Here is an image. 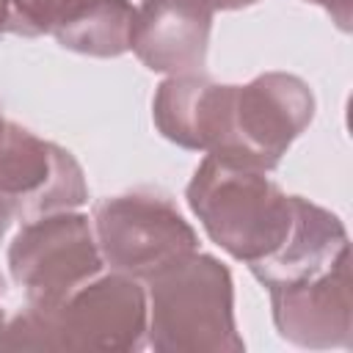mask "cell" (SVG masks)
<instances>
[{
	"instance_id": "cell-1",
	"label": "cell",
	"mask_w": 353,
	"mask_h": 353,
	"mask_svg": "<svg viewBox=\"0 0 353 353\" xmlns=\"http://www.w3.org/2000/svg\"><path fill=\"white\" fill-rule=\"evenodd\" d=\"M152 119L182 149L273 171L314 119V94L290 72H265L245 85H221L201 72L174 74L157 85Z\"/></svg>"
},
{
	"instance_id": "cell-2",
	"label": "cell",
	"mask_w": 353,
	"mask_h": 353,
	"mask_svg": "<svg viewBox=\"0 0 353 353\" xmlns=\"http://www.w3.org/2000/svg\"><path fill=\"white\" fill-rule=\"evenodd\" d=\"M256 165L204 154L185 199L212 243L254 270L279 256L298 221V196H287Z\"/></svg>"
},
{
	"instance_id": "cell-3",
	"label": "cell",
	"mask_w": 353,
	"mask_h": 353,
	"mask_svg": "<svg viewBox=\"0 0 353 353\" xmlns=\"http://www.w3.org/2000/svg\"><path fill=\"white\" fill-rule=\"evenodd\" d=\"M146 347L157 353H243L234 281L212 254H190L146 279Z\"/></svg>"
},
{
	"instance_id": "cell-4",
	"label": "cell",
	"mask_w": 353,
	"mask_h": 353,
	"mask_svg": "<svg viewBox=\"0 0 353 353\" xmlns=\"http://www.w3.org/2000/svg\"><path fill=\"white\" fill-rule=\"evenodd\" d=\"M94 234L105 268L138 281L199 251V234L185 215L154 190H130L94 204Z\"/></svg>"
},
{
	"instance_id": "cell-5",
	"label": "cell",
	"mask_w": 353,
	"mask_h": 353,
	"mask_svg": "<svg viewBox=\"0 0 353 353\" xmlns=\"http://www.w3.org/2000/svg\"><path fill=\"white\" fill-rule=\"evenodd\" d=\"M8 270L30 306L55 309L105 270L91 218L61 210L25 221L8 245Z\"/></svg>"
},
{
	"instance_id": "cell-6",
	"label": "cell",
	"mask_w": 353,
	"mask_h": 353,
	"mask_svg": "<svg viewBox=\"0 0 353 353\" xmlns=\"http://www.w3.org/2000/svg\"><path fill=\"white\" fill-rule=\"evenodd\" d=\"M44 312L52 350L130 353L146 347V287L127 273L102 270Z\"/></svg>"
},
{
	"instance_id": "cell-7",
	"label": "cell",
	"mask_w": 353,
	"mask_h": 353,
	"mask_svg": "<svg viewBox=\"0 0 353 353\" xmlns=\"http://www.w3.org/2000/svg\"><path fill=\"white\" fill-rule=\"evenodd\" d=\"M0 196L14 218L77 210L88 201V185L74 154L30 130L8 121L0 138Z\"/></svg>"
},
{
	"instance_id": "cell-8",
	"label": "cell",
	"mask_w": 353,
	"mask_h": 353,
	"mask_svg": "<svg viewBox=\"0 0 353 353\" xmlns=\"http://www.w3.org/2000/svg\"><path fill=\"white\" fill-rule=\"evenodd\" d=\"M270 314L281 339L309 350H347L353 345L350 251L317 276L268 287Z\"/></svg>"
},
{
	"instance_id": "cell-9",
	"label": "cell",
	"mask_w": 353,
	"mask_h": 353,
	"mask_svg": "<svg viewBox=\"0 0 353 353\" xmlns=\"http://www.w3.org/2000/svg\"><path fill=\"white\" fill-rule=\"evenodd\" d=\"M19 36H52L63 50L119 58L130 50L135 6L130 0H19Z\"/></svg>"
},
{
	"instance_id": "cell-10",
	"label": "cell",
	"mask_w": 353,
	"mask_h": 353,
	"mask_svg": "<svg viewBox=\"0 0 353 353\" xmlns=\"http://www.w3.org/2000/svg\"><path fill=\"white\" fill-rule=\"evenodd\" d=\"M212 11L201 0H143L135 8L130 50L163 74H196L207 63Z\"/></svg>"
},
{
	"instance_id": "cell-11",
	"label": "cell",
	"mask_w": 353,
	"mask_h": 353,
	"mask_svg": "<svg viewBox=\"0 0 353 353\" xmlns=\"http://www.w3.org/2000/svg\"><path fill=\"white\" fill-rule=\"evenodd\" d=\"M345 251H350V245L342 221L331 210L298 196V221L287 245L276 259L254 270V276L265 287L301 281L331 268Z\"/></svg>"
},
{
	"instance_id": "cell-12",
	"label": "cell",
	"mask_w": 353,
	"mask_h": 353,
	"mask_svg": "<svg viewBox=\"0 0 353 353\" xmlns=\"http://www.w3.org/2000/svg\"><path fill=\"white\" fill-rule=\"evenodd\" d=\"M306 3H314V6L325 8L339 30H345V33L350 30V0H306Z\"/></svg>"
},
{
	"instance_id": "cell-13",
	"label": "cell",
	"mask_w": 353,
	"mask_h": 353,
	"mask_svg": "<svg viewBox=\"0 0 353 353\" xmlns=\"http://www.w3.org/2000/svg\"><path fill=\"white\" fill-rule=\"evenodd\" d=\"M19 0H0V36L14 33L19 36V11H17Z\"/></svg>"
},
{
	"instance_id": "cell-14",
	"label": "cell",
	"mask_w": 353,
	"mask_h": 353,
	"mask_svg": "<svg viewBox=\"0 0 353 353\" xmlns=\"http://www.w3.org/2000/svg\"><path fill=\"white\" fill-rule=\"evenodd\" d=\"M212 14L215 11H237V8H245V6H254L259 0H201Z\"/></svg>"
},
{
	"instance_id": "cell-15",
	"label": "cell",
	"mask_w": 353,
	"mask_h": 353,
	"mask_svg": "<svg viewBox=\"0 0 353 353\" xmlns=\"http://www.w3.org/2000/svg\"><path fill=\"white\" fill-rule=\"evenodd\" d=\"M14 223V210L8 207V201L0 196V240L6 237V232H8V226Z\"/></svg>"
},
{
	"instance_id": "cell-16",
	"label": "cell",
	"mask_w": 353,
	"mask_h": 353,
	"mask_svg": "<svg viewBox=\"0 0 353 353\" xmlns=\"http://www.w3.org/2000/svg\"><path fill=\"white\" fill-rule=\"evenodd\" d=\"M3 290H6V284H3V276H0V298H3ZM6 323V312H3V303H0V325Z\"/></svg>"
},
{
	"instance_id": "cell-17",
	"label": "cell",
	"mask_w": 353,
	"mask_h": 353,
	"mask_svg": "<svg viewBox=\"0 0 353 353\" xmlns=\"http://www.w3.org/2000/svg\"><path fill=\"white\" fill-rule=\"evenodd\" d=\"M6 124H8V119L3 116V110H0V138H3V130H6Z\"/></svg>"
}]
</instances>
